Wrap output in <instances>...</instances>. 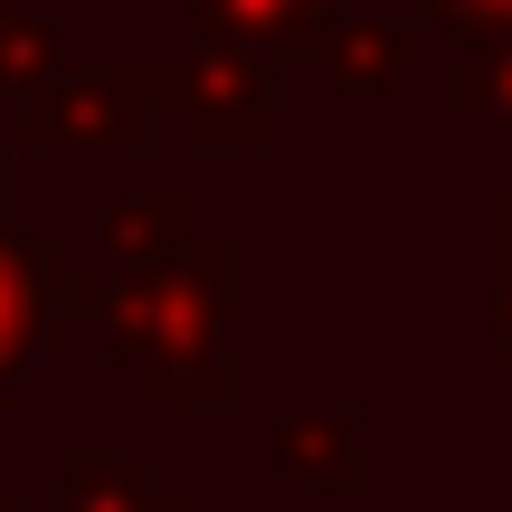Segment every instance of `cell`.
Instances as JSON below:
<instances>
[{
  "label": "cell",
  "mask_w": 512,
  "mask_h": 512,
  "mask_svg": "<svg viewBox=\"0 0 512 512\" xmlns=\"http://www.w3.org/2000/svg\"><path fill=\"white\" fill-rule=\"evenodd\" d=\"M313 67H323L342 95H389L408 76V29H389V19H332V38H323Z\"/></svg>",
  "instance_id": "9"
},
{
  "label": "cell",
  "mask_w": 512,
  "mask_h": 512,
  "mask_svg": "<svg viewBox=\"0 0 512 512\" xmlns=\"http://www.w3.org/2000/svg\"><path fill=\"white\" fill-rule=\"evenodd\" d=\"M10 133L29 152H143L162 105H181L171 57H57L29 95H10Z\"/></svg>",
  "instance_id": "2"
},
{
  "label": "cell",
  "mask_w": 512,
  "mask_h": 512,
  "mask_svg": "<svg viewBox=\"0 0 512 512\" xmlns=\"http://www.w3.org/2000/svg\"><path fill=\"white\" fill-rule=\"evenodd\" d=\"M494 285H512V190L494 200Z\"/></svg>",
  "instance_id": "13"
},
{
  "label": "cell",
  "mask_w": 512,
  "mask_h": 512,
  "mask_svg": "<svg viewBox=\"0 0 512 512\" xmlns=\"http://www.w3.org/2000/svg\"><path fill=\"white\" fill-rule=\"evenodd\" d=\"M275 465H285L294 484H313V494H361V484H370L361 427L332 418V408H294V418L275 427Z\"/></svg>",
  "instance_id": "7"
},
{
  "label": "cell",
  "mask_w": 512,
  "mask_h": 512,
  "mask_svg": "<svg viewBox=\"0 0 512 512\" xmlns=\"http://www.w3.org/2000/svg\"><path fill=\"white\" fill-rule=\"evenodd\" d=\"M38 76H57V29L29 0H0V95H29Z\"/></svg>",
  "instance_id": "11"
},
{
  "label": "cell",
  "mask_w": 512,
  "mask_h": 512,
  "mask_svg": "<svg viewBox=\"0 0 512 512\" xmlns=\"http://www.w3.org/2000/svg\"><path fill=\"white\" fill-rule=\"evenodd\" d=\"M57 285H67V247L57 238H10L0 228V408L29 380V361H48Z\"/></svg>",
  "instance_id": "4"
},
{
  "label": "cell",
  "mask_w": 512,
  "mask_h": 512,
  "mask_svg": "<svg viewBox=\"0 0 512 512\" xmlns=\"http://www.w3.org/2000/svg\"><path fill=\"white\" fill-rule=\"evenodd\" d=\"M0 190H10V181H0Z\"/></svg>",
  "instance_id": "16"
},
{
  "label": "cell",
  "mask_w": 512,
  "mask_h": 512,
  "mask_svg": "<svg viewBox=\"0 0 512 512\" xmlns=\"http://www.w3.org/2000/svg\"><path fill=\"white\" fill-rule=\"evenodd\" d=\"M190 19H200V48H247L275 67H313L332 38L323 0H190Z\"/></svg>",
  "instance_id": "5"
},
{
  "label": "cell",
  "mask_w": 512,
  "mask_h": 512,
  "mask_svg": "<svg viewBox=\"0 0 512 512\" xmlns=\"http://www.w3.org/2000/svg\"><path fill=\"white\" fill-rule=\"evenodd\" d=\"M181 124L200 152H266L285 133V105H275V57L247 48H200L181 67Z\"/></svg>",
  "instance_id": "3"
},
{
  "label": "cell",
  "mask_w": 512,
  "mask_h": 512,
  "mask_svg": "<svg viewBox=\"0 0 512 512\" xmlns=\"http://www.w3.org/2000/svg\"><path fill=\"white\" fill-rule=\"evenodd\" d=\"M456 105L484 114L494 133H512V38H484V48H456Z\"/></svg>",
  "instance_id": "10"
},
{
  "label": "cell",
  "mask_w": 512,
  "mask_h": 512,
  "mask_svg": "<svg viewBox=\"0 0 512 512\" xmlns=\"http://www.w3.org/2000/svg\"><path fill=\"white\" fill-rule=\"evenodd\" d=\"M0 512H19V503H10V494H0Z\"/></svg>",
  "instance_id": "15"
},
{
  "label": "cell",
  "mask_w": 512,
  "mask_h": 512,
  "mask_svg": "<svg viewBox=\"0 0 512 512\" xmlns=\"http://www.w3.org/2000/svg\"><path fill=\"white\" fill-rule=\"evenodd\" d=\"M427 29H446L456 48H484V38H512V0H418Z\"/></svg>",
  "instance_id": "12"
},
{
  "label": "cell",
  "mask_w": 512,
  "mask_h": 512,
  "mask_svg": "<svg viewBox=\"0 0 512 512\" xmlns=\"http://www.w3.org/2000/svg\"><path fill=\"white\" fill-rule=\"evenodd\" d=\"M228 294H238V247L200 228L162 266H105L57 285V323H95L105 351L152 389L162 408H219L228 399Z\"/></svg>",
  "instance_id": "1"
},
{
  "label": "cell",
  "mask_w": 512,
  "mask_h": 512,
  "mask_svg": "<svg viewBox=\"0 0 512 512\" xmlns=\"http://www.w3.org/2000/svg\"><path fill=\"white\" fill-rule=\"evenodd\" d=\"M95 238H105V266H162V256H181L190 238H200V209H190V190H143V200H105Z\"/></svg>",
  "instance_id": "8"
},
{
  "label": "cell",
  "mask_w": 512,
  "mask_h": 512,
  "mask_svg": "<svg viewBox=\"0 0 512 512\" xmlns=\"http://www.w3.org/2000/svg\"><path fill=\"white\" fill-rule=\"evenodd\" d=\"M57 512H200V503L171 494V484H152L133 456L67 446V456H57Z\"/></svg>",
  "instance_id": "6"
},
{
  "label": "cell",
  "mask_w": 512,
  "mask_h": 512,
  "mask_svg": "<svg viewBox=\"0 0 512 512\" xmlns=\"http://www.w3.org/2000/svg\"><path fill=\"white\" fill-rule=\"evenodd\" d=\"M484 351L512 361V285H494V332H484Z\"/></svg>",
  "instance_id": "14"
}]
</instances>
